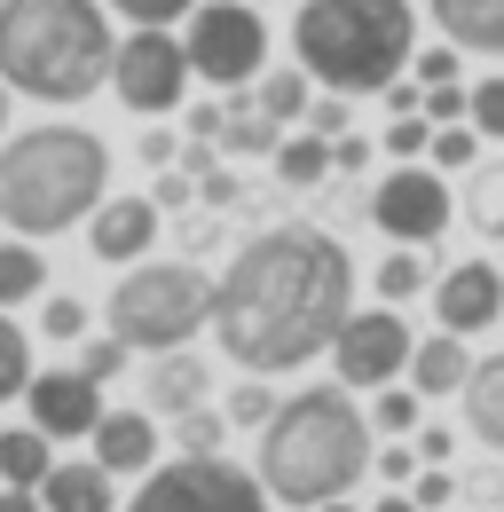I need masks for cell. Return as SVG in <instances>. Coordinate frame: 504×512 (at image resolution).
Wrapping results in <instances>:
<instances>
[{"label": "cell", "instance_id": "9c48e42d", "mask_svg": "<svg viewBox=\"0 0 504 512\" xmlns=\"http://www.w3.org/2000/svg\"><path fill=\"white\" fill-rule=\"evenodd\" d=\"M189 48L166 32V24H134L119 40V56H111V95H119L134 119H166L174 103L189 95Z\"/></svg>", "mask_w": 504, "mask_h": 512}, {"label": "cell", "instance_id": "7dc6e473", "mask_svg": "<svg viewBox=\"0 0 504 512\" xmlns=\"http://www.w3.org/2000/svg\"><path fill=\"white\" fill-rule=\"evenodd\" d=\"M197 190V174H174V166H158V205H189Z\"/></svg>", "mask_w": 504, "mask_h": 512}, {"label": "cell", "instance_id": "4316f807", "mask_svg": "<svg viewBox=\"0 0 504 512\" xmlns=\"http://www.w3.org/2000/svg\"><path fill=\"white\" fill-rule=\"evenodd\" d=\"M426 158H434L441 174H457V166H473V158H481V127H473V119H449V127H434V142H426Z\"/></svg>", "mask_w": 504, "mask_h": 512}, {"label": "cell", "instance_id": "e0dca14e", "mask_svg": "<svg viewBox=\"0 0 504 512\" xmlns=\"http://www.w3.org/2000/svg\"><path fill=\"white\" fill-rule=\"evenodd\" d=\"M434 24L465 56H504V0H434Z\"/></svg>", "mask_w": 504, "mask_h": 512}, {"label": "cell", "instance_id": "681fc988", "mask_svg": "<svg viewBox=\"0 0 504 512\" xmlns=\"http://www.w3.org/2000/svg\"><path fill=\"white\" fill-rule=\"evenodd\" d=\"M0 512H48V505H40V489H16V481H0Z\"/></svg>", "mask_w": 504, "mask_h": 512}, {"label": "cell", "instance_id": "f5cc1de1", "mask_svg": "<svg viewBox=\"0 0 504 512\" xmlns=\"http://www.w3.org/2000/svg\"><path fill=\"white\" fill-rule=\"evenodd\" d=\"M315 512H355V505H347V497H331V505H315Z\"/></svg>", "mask_w": 504, "mask_h": 512}, {"label": "cell", "instance_id": "816d5d0a", "mask_svg": "<svg viewBox=\"0 0 504 512\" xmlns=\"http://www.w3.org/2000/svg\"><path fill=\"white\" fill-rule=\"evenodd\" d=\"M8 95H16V87H8V79H0V134H8Z\"/></svg>", "mask_w": 504, "mask_h": 512}, {"label": "cell", "instance_id": "f907efd6", "mask_svg": "<svg viewBox=\"0 0 504 512\" xmlns=\"http://www.w3.org/2000/svg\"><path fill=\"white\" fill-rule=\"evenodd\" d=\"M371 512H418V497H410V489H386V497H378Z\"/></svg>", "mask_w": 504, "mask_h": 512}, {"label": "cell", "instance_id": "60d3db41", "mask_svg": "<svg viewBox=\"0 0 504 512\" xmlns=\"http://www.w3.org/2000/svg\"><path fill=\"white\" fill-rule=\"evenodd\" d=\"M410 449H418L426 465H449V457H457V434H449V426H418V434H410Z\"/></svg>", "mask_w": 504, "mask_h": 512}, {"label": "cell", "instance_id": "bcb514c9", "mask_svg": "<svg viewBox=\"0 0 504 512\" xmlns=\"http://www.w3.org/2000/svg\"><path fill=\"white\" fill-rule=\"evenodd\" d=\"M197 197H205V205H237V174H221V166L197 174Z\"/></svg>", "mask_w": 504, "mask_h": 512}, {"label": "cell", "instance_id": "3957f363", "mask_svg": "<svg viewBox=\"0 0 504 512\" xmlns=\"http://www.w3.org/2000/svg\"><path fill=\"white\" fill-rule=\"evenodd\" d=\"M111 16L103 0H0V79L32 103H87L111 87Z\"/></svg>", "mask_w": 504, "mask_h": 512}, {"label": "cell", "instance_id": "b9f144b4", "mask_svg": "<svg viewBox=\"0 0 504 512\" xmlns=\"http://www.w3.org/2000/svg\"><path fill=\"white\" fill-rule=\"evenodd\" d=\"M308 127L339 142V134H347V95H323V103H308Z\"/></svg>", "mask_w": 504, "mask_h": 512}, {"label": "cell", "instance_id": "c3c4849f", "mask_svg": "<svg viewBox=\"0 0 504 512\" xmlns=\"http://www.w3.org/2000/svg\"><path fill=\"white\" fill-rule=\"evenodd\" d=\"M189 134H197V142H221V103H197V111H189Z\"/></svg>", "mask_w": 504, "mask_h": 512}, {"label": "cell", "instance_id": "4dcf8cb0", "mask_svg": "<svg viewBox=\"0 0 504 512\" xmlns=\"http://www.w3.org/2000/svg\"><path fill=\"white\" fill-rule=\"evenodd\" d=\"M268 418H276V394H268L260 371H245V379L229 386V426H268Z\"/></svg>", "mask_w": 504, "mask_h": 512}, {"label": "cell", "instance_id": "d590c367", "mask_svg": "<svg viewBox=\"0 0 504 512\" xmlns=\"http://www.w3.org/2000/svg\"><path fill=\"white\" fill-rule=\"evenodd\" d=\"M426 119H434V127H449V119H473V87H457V79L426 87Z\"/></svg>", "mask_w": 504, "mask_h": 512}, {"label": "cell", "instance_id": "f546056e", "mask_svg": "<svg viewBox=\"0 0 504 512\" xmlns=\"http://www.w3.org/2000/svg\"><path fill=\"white\" fill-rule=\"evenodd\" d=\"M418 386H378V402H371V418H378V434L394 442V434H418Z\"/></svg>", "mask_w": 504, "mask_h": 512}, {"label": "cell", "instance_id": "277c9868", "mask_svg": "<svg viewBox=\"0 0 504 512\" xmlns=\"http://www.w3.org/2000/svg\"><path fill=\"white\" fill-rule=\"evenodd\" d=\"M111 197V150L87 127H24L0 142V221L16 237H63Z\"/></svg>", "mask_w": 504, "mask_h": 512}, {"label": "cell", "instance_id": "8d00e7d4", "mask_svg": "<svg viewBox=\"0 0 504 512\" xmlns=\"http://www.w3.org/2000/svg\"><path fill=\"white\" fill-rule=\"evenodd\" d=\"M410 79H418V87H441V79H457V40H441V48H418V56H410Z\"/></svg>", "mask_w": 504, "mask_h": 512}, {"label": "cell", "instance_id": "ffe728a7", "mask_svg": "<svg viewBox=\"0 0 504 512\" xmlns=\"http://www.w3.org/2000/svg\"><path fill=\"white\" fill-rule=\"evenodd\" d=\"M465 426H473V442L504 449V355L473 363V379H465Z\"/></svg>", "mask_w": 504, "mask_h": 512}, {"label": "cell", "instance_id": "6da1fadb", "mask_svg": "<svg viewBox=\"0 0 504 512\" xmlns=\"http://www.w3.org/2000/svg\"><path fill=\"white\" fill-rule=\"evenodd\" d=\"M347 316H355V260L315 221H276L245 237L229 276L213 284V339L237 371L260 379L315 363Z\"/></svg>", "mask_w": 504, "mask_h": 512}, {"label": "cell", "instance_id": "f35d334b", "mask_svg": "<svg viewBox=\"0 0 504 512\" xmlns=\"http://www.w3.org/2000/svg\"><path fill=\"white\" fill-rule=\"evenodd\" d=\"M410 497H418V512H441L449 497H457V481H449L441 465H418V481H410Z\"/></svg>", "mask_w": 504, "mask_h": 512}, {"label": "cell", "instance_id": "ee69618b", "mask_svg": "<svg viewBox=\"0 0 504 512\" xmlns=\"http://www.w3.org/2000/svg\"><path fill=\"white\" fill-rule=\"evenodd\" d=\"M134 150H142V166H150V174L182 158V142H174V134H166V127H150V134H142V142H134Z\"/></svg>", "mask_w": 504, "mask_h": 512}, {"label": "cell", "instance_id": "d4e9b609", "mask_svg": "<svg viewBox=\"0 0 504 512\" xmlns=\"http://www.w3.org/2000/svg\"><path fill=\"white\" fill-rule=\"evenodd\" d=\"M465 213H473L481 237H497V245H504V158H497V166H473V182H465Z\"/></svg>", "mask_w": 504, "mask_h": 512}, {"label": "cell", "instance_id": "83f0119b", "mask_svg": "<svg viewBox=\"0 0 504 512\" xmlns=\"http://www.w3.org/2000/svg\"><path fill=\"white\" fill-rule=\"evenodd\" d=\"M221 434H229V410H205V402H197V410L174 418V449H189V457H213Z\"/></svg>", "mask_w": 504, "mask_h": 512}, {"label": "cell", "instance_id": "cb8c5ba5", "mask_svg": "<svg viewBox=\"0 0 504 512\" xmlns=\"http://www.w3.org/2000/svg\"><path fill=\"white\" fill-rule=\"evenodd\" d=\"M252 103H260L276 127L308 119V103H315V95H308V71H260V79H252Z\"/></svg>", "mask_w": 504, "mask_h": 512}, {"label": "cell", "instance_id": "7402d4cb", "mask_svg": "<svg viewBox=\"0 0 504 512\" xmlns=\"http://www.w3.org/2000/svg\"><path fill=\"white\" fill-rule=\"evenodd\" d=\"M48 465H56V449H48L40 426H8V434H0V481L40 489V481H48Z\"/></svg>", "mask_w": 504, "mask_h": 512}, {"label": "cell", "instance_id": "484cf974", "mask_svg": "<svg viewBox=\"0 0 504 512\" xmlns=\"http://www.w3.org/2000/svg\"><path fill=\"white\" fill-rule=\"evenodd\" d=\"M32 386V339L8 323V308H0V402H16Z\"/></svg>", "mask_w": 504, "mask_h": 512}, {"label": "cell", "instance_id": "ab89813d", "mask_svg": "<svg viewBox=\"0 0 504 512\" xmlns=\"http://www.w3.org/2000/svg\"><path fill=\"white\" fill-rule=\"evenodd\" d=\"M418 465H426V457H418V449L402 442V434H394V442L378 449V481H394V489H402V481H410V473H418Z\"/></svg>", "mask_w": 504, "mask_h": 512}, {"label": "cell", "instance_id": "2e32d148", "mask_svg": "<svg viewBox=\"0 0 504 512\" xmlns=\"http://www.w3.org/2000/svg\"><path fill=\"white\" fill-rule=\"evenodd\" d=\"M142 394L158 402V418H182V410H197V402L213 394V371H205L197 355H182V347H166V355H150V379H142Z\"/></svg>", "mask_w": 504, "mask_h": 512}, {"label": "cell", "instance_id": "52a82bcc", "mask_svg": "<svg viewBox=\"0 0 504 512\" xmlns=\"http://www.w3.org/2000/svg\"><path fill=\"white\" fill-rule=\"evenodd\" d=\"M268 481L245 473V465H229L221 449L213 457H174V465H150L142 473V489L126 497V512H268Z\"/></svg>", "mask_w": 504, "mask_h": 512}, {"label": "cell", "instance_id": "f6af8a7d", "mask_svg": "<svg viewBox=\"0 0 504 512\" xmlns=\"http://www.w3.org/2000/svg\"><path fill=\"white\" fill-rule=\"evenodd\" d=\"M378 95H386V111H394V119H402V111H426V87H418V79H386Z\"/></svg>", "mask_w": 504, "mask_h": 512}, {"label": "cell", "instance_id": "7bdbcfd3", "mask_svg": "<svg viewBox=\"0 0 504 512\" xmlns=\"http://www.w3.org/2000/svg\"><path fill=\"white\" fill-rule=\"evenodd\" d=\"M363 166H371V142L363 134H339L331 142V174H363Z\"/></svg>", "mask_w": 504, "mask_h": 512}, {"label": "cell", "instance_id": "8fae6325", "mask_svg": "<svg viewBox=\"0 0 504 512\" xmlns=\"http://www.w3.org/2000/svg\"><path fill=\"white\" fill-rule=\"evenodd\" d=\"M410 347L418 339L394 308H355L331 339V371H339V386H394L410 371Z\"/></svg>", "mask_w": 504, "mask_h": 512}, {"label": "cell", "instance_id": "8992f818", "mask_svg": "<svg viewBox=\"0 0 504 512\" xmlns=\"http://www.w3.org/2000/svg\"><path fill=\"white\" fill-rule=\"evenodd\" d=\"M111 331L142 355H166L197 339V323H213V276L197 260H134L119 284H111Z\"/></svg>", "mask_w": 504, "mask_h": 512}, {"label": "cell", "instance_id": "d6a6232c", "mask_svg": "<svg viewBox=\"0 0 504 512\" xmlns=\"http://www.w3.org/2000/svg\"><path fill=\"white\" fill-rule=\"evenodd\" d=\"M426 142H434V119H426V111H402L378 150H386V158H426Z\"/></svg>", "mask_w": 504, "mask_h": 512}, {"label": "cell", "instance_id": "74e56055", "mask_svg": "<svg viewBox=\"0 0 504 512\" xmlns=\"http://www.w3.org/2000/svg\"><path fill=\"white\" fill-rule=\"evenodd\" d=\"M40 331H48V339H79V331H87V308H79V300H48V308H40Z\"/></svg>", "mask_w": 504, "mask_h": 512}, {"label": "cell", "instance_id": "ac0fdd59", "mask_svg": "<svg viewBox=\"0 0 504 512\" xmlns=\"http://www.w3.org/2000/svg\"><path fill=\"white\" fill-rule=\"evenodd\" d=\"M111 481H119V473H111V465H95V457H87V465H48L40 505H48V512H111V505H119V497H111Z\"/></svg>", "mask_w": 504, "mask_h": 512}, {"label": "cell", "instance_id": "f1b7e54d", "mask_svg": "<svg viewBox=\"0 0 504 512\" xmlns=\"http://www.w3.org/2000/svg\"><path fill=\"white\" fill-rule=\"evenodd\" d=\"M410 292H426V260H418V245H394L378 260V300H410Z\"/></svg>", "mask_w": 504, "mask_h": 512}, {"label": "cell", "instance_id": "7a4b0ae2", "mask_svg": "<svg viewBox=\"0 0 504 512\" xmlns=\"http://www.w3.org/2000/svg\"><path fill=\"white\" fill-rule=\"evenodd\" d=\"M371 473V418L347 402V386H308L292 402H276V418L260 426V481L276 505H331Z\"/></svg>", "mask_w": 504, "mask_h": 512}, {"label": "cell", "instance_id": "ba28073f", "mask_svg": "<svg viewBox=\"0 0 504 512\" xmlns=\"http://www.w3.org/2000/svg\"><path fill=\"white\" fill-rule=\"evenodd\" d=\"M189 71L213 87H252L268 71V24L260 0H197L189 8Z\"/></svg>", "mask_w": 504, "mask_h": 512}, {"label": "cell", "instance_id": "7c38bea8", "mask_svg": "<svg viewBox=\"0 0 504 512\" xmlns=\"http://www.w3.org/2000/svg\"><path fill=\"white\" fill-rule=\"evenodd\" d=\"M24 402H32V426H40L48 442H79V434H95V418H103V386L87 379L79 363H71V371H32Z\"/></svg>", "mask_w": 504, "mask_h": 512}, {"label": "cell", "instance_id": "d6986e66", "mask_svg": "<svg viewBox=\"0 0 504 512\" xmlns=\"http://www.w3.org/2000/svg\"><path fill=\"white\" fill-rule=\"evenodd\" d=\"M465 379H473V347H465V331L418 339V347H410V386H418V394H465Z\"/></svg>", "mask_w": 504, "mask_h": 512}, {"label": "cell", "instance_id": "e575fe53", "mask_svg": "<svg viewBox=\"0 0 504 512\" xmlns=\"http://www.w3.org/2000/svg\"><path fill=\"white\" fill-rule=\"evenodd\" d=\"M103 8H119L126 24H182L197 0H103Z\"/></svg>", "mask_w": 504, "mask_h": 512}, {"label": "cell", "instance_id": "5bb4252c", "mask_svg": "<svg viewBox=\"0 0 504 512\" xmlns=\"http://www.w3.org/2000/svg\"><path fill=\"white\" fill-rule=\"evenodd\" d=\"M434 316H441V331H465V339L489 331V323L504 316V276L489 260H457L434 284Z\"/></svg>", "mask_w": 504, "mask_h": 512}, {"label": "cell", "instance_id": "1f68e13d", "mask_svg": "<svg viewBox=\"0 0 504 512\" xmlns=\"http://www.w3.org/2000/svg\"><path fill=\"white\" fill-rule=\"evenodd\" d=\"M126 355H134V347H126L119 331H111V339H79V371H87V379L95 386H111L126 371Z\"/></svg>", "mask_w": 504, "mask_h": 512}, {"label": "cell", "instance_id": "9a60e30c", "mask_svg": "<svg viewBox=\"0 0 504 512\" xmlns=\"http://www.w3.org/2000/svg\"><path fill=\"white\" fill-rule=\"evenodd\" d=\"M87 442H95V465H111V473H150L158 465V418L150 410H103Z\"/></svg>", "mask_w": 504, "mask_h": 512}, {"label": "cell", "instance_id": "603a6c76", "mask_svg": "<svg viewBox=\"0 0 504 512\" xmlns=\"http://www.w3.org/2000/svg\"><path fill=\"white\" fill-rule=\"evenodd\" d=\"M40 292H48V260L32 253V237L0 245V308H24V300H40Z\"/></svg>", "mask_w": 504, "mask_h": 512}, {"label": "cell", "instance_id": "30bf717a", "mask_svg": "<svg viewBox=\"0 0 504 512\" xmlns=\"http://www.w3.org/2000/svg\"><path fill=\"white\" fill-rule=\"evenodd\" d=\"M363 213H371V221L386 229V237H394V245H434L441 229H449V213H457V205H449V182H441V166H418V158H402V166H394V174H386V182L371 190V205H363Z\"/></svg>", "mask_w": 504, "mask_h": 512}, {"label": "cell", "instance_id": "5b68a950", "mask_svg": "<svg viewBox=\"0 0 504 512\" xmlns=\"http://www.w3.org/2000/svg\"><path fill=\"white\" fill-rule=\"evenodd\" d=\"M292 56L331 95H378L418 56V16L410 0H300Z\"/></svg>", "mask_w": 504, "mask_h": 512}, {"label": "cell", "instance_id": "836d02e7", "mask_svg": "<svg viewBox=\"0 0 504 512\" xmlns=\"http://www.w3.org/2000/svg\"><path fill=\"white\" fill-rule=\"evenodd\" d=\"M473 127H481V142H504V71L473 79Z\"/></svg>", "mask_w": 504, "mask_h": 512}, {"label": "cell", "instance_id": "44dd1931", "mask_svg": "<svg viewBox=\"0 0 504 512\" xmlns=\"http://www.w3.org/2000/svg\"><path fill=\"white\" fill-rule=\"evenodd\" d=\"M276 182L284 190H315V182H331V134H284L276 142Z\"/></svg>", "mask_w": 504, "mask_h": 512}, {"label": "cell", "instance_id": "4fadbf2b", "mask_svg": "<svg viewBox=\"0 0 504 512\" xmlns=\"http://www.w3.org/2000/svg\"><path fill=\"white\" fill-rule=\"evenodd\" d=\"M158 245V197H103L87 213V253L111 260V268H134V260Z\"/></svg>", "mask_w": 504, "mask_h": 512}]
</instances>
